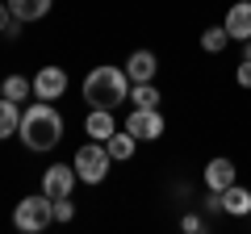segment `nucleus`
I'll return each mask as SVG.
<instances>
[{
	"instance_id": "obj_24",
	"label": "nucleus",
	"mask_w": 251,
	"mask_h": 234,
	"mask_svg": "<svg viewBox=\"0 0 251 234\" xmlns=\"http://www.w3.org/2000/svg\"><path fill=\"white\" fill-rule=\"evenodd\" d=\"M243 59H251V38H247V42H243Z\"/></svg>"
},
{
	"instance_id": "obj_16",
	"label": "nucleus",
	"mask_w": 251,
	"mask_h": 234,
	"mask_svg": "<svg viewBox=\"0 0 251 234\" xmlns=\"http://www.w3.org/2000/svg\"><path fill=\"white\" fill-rule=\"evenodd\" d=\"M0 96H9V100H17V105H25V100L34 96V80H25V75H4Z\"/></svg>"
},
{
	"instance_id": "obj_11",
	"label": "nucleus",
	"mask_w": 251,
	"mask_h": 234,
	"mask_svg": "<svg viewBox=\"0 0 251 234\" xmlns=\"http://www.w3.org/2000/svg\"><path fill=\"white\" fill-rule=\"evenodd\" d=\"M126 75H130V84H147L159 75V59H155V50H134L130 59H126Z\"/></svg>"
},
{
	"instance_id": "obj_14",
	"label": "nucleus",
	"mask_w": 251,
	"mask_h": 234,
	"mask_svg": "<svg viewBox=\"0 0 251 234\" xmlns=\"http://www.w3.org/2000/svg\"><path fill=\"white\" fill-rule=\"evenodd\" d=\"M17 130H21V105H17V100H9V96H0V142L13 138Z\"/></svg>"
},
{
	"instance_id": "obj_9",
	"label": "nucleus",
	"mask_w": 251,
	"mask_h": 234,
	"mask_svg": "<svg viewBox=\"0 0 251 234\" xmlns=\"http://www.w3.org/2000/svg\"><path fill=\"white\" fill-rule=\"evenodd\" d=\"M63 92H67V71L63 67H42V71L34 75V96L38 100H59Z\"/></svg>"
},
{
	"instance_id": "obj_2",
	"label": "nucleus",
	"mask_w": 251,
	"mask_h": 234,
	"mask_svg": "<svg viewBox=\"0 0 251 234\" xmlns=\"http://www.w3.org/2000/svg\"><path fill=\"white\" fill-rule=\"evenodd\" d=\"M84 105L88 109H117L130 100V75L126 67H113V63H100L84 75Z\"/></svg>"
},
{
	"instance_id": "obj_18",
	"label": "nucleus",
	"mask_w": 251,
	"mask_h": 234,
	"mask_svg": "<svg viewBox=\"0 0 251 234\" xmlns=\"http://www.w3.org/2000/svg\"><path fill=\"white\" fill-rule=\"evenodd\" d=\"M226 46H230L226 25H205V29H201V50H205V54H222Z\"/></svg>"
},
{
	"instance_id": "obj_22",
	"label": "nucleus",
	"mask_w": 251,
	"mask_h": 234,
	"mask_svg": "<svg viewBox=\"0 0 251 234\" xmlns=\"http://www.w3.org/2000/svg\"><path fill=\"white\" fill-rule=\"evenodd\" d=\"M201 209H205L209 217H218V213H226V209H222V192H209V197H205V205H201Z\"/></svg>"
},
{
	"instance_id": "obj_23",
	"label": "nucleus",
	"mask_w": 251,
	"mask_h": 234,
	"mask_svg": "<svg viewBox=\"0 0 251 234\" xmlns=\"http://www.w3.org/2000/svg\"><path fill=\"white\" fill-rule=\"evenodd\" d=\"M13 25V9H9V0H0V34Z\"/></svg>"
},
{
	"instance_id": "obj_10",
	"label": "nucleus",
	"mask_w": 251,
	"mask_h": 234,
	"mask_svg": "<svg viewBox=\"0 0 251 234\" xmlns=\"http://www.w3.org/2000/svg\"><path fill=\"white\" fill-rule=\"evenodd\" d=\"M84 134L97 138V142H109V138L117 134V117H113V109H88V117H84Z\"/></svg>"
},
{
	"instance_id": "obj_19",
	"label": "nucleus",
	"mask_w": 251,
	"mask_h": 234,
	"mask_svg": "<svg viewBox=\"0 0 251 234\" xmlns=\"http://www.w3.org/2000/svg\"><path fill=\"white\" fill-rule=\"evenodd\" d=\"M54 222H75V201L72 197H54Z\"/></svg>"
},
{
	"instance_id": "obj_21",
	"label": "nucleus",
	"mask_w": 251,
	"mask_h": 234,
	"mask_svg": "<svg viewBox=\"0 0 251 234\" xmlns=\"http://www.w3.org/2000/svg\"><path fill=\"white\" fill-rule=\"evenodd\" d=\"M234 84H239V88H251V59H239V67H234Z\"/></svg>"
},
{
	"instance_id": "obj_13",
	"label": "nucleus",
	"mask_w": 251,
	"mask_h": 234,
	"mask_svg": "<svg viewBox=\"0 0 251 234\" xmlns=\"http://www.w3.org/2000/svg\"><path fill=\"white\" fill-rule=\"evenodd\" d=\"M105 146H109V155H113V163H130V159H134V151H138V138L122 126V130H117V134L109 138Z\"/></svg>"
},
{
	"instance_id": "obj_5",
	"label": "nucleus",
	"mask_w": 251,
	"mask_h": 234,
	"mask_svg": "<svg viewBox=\"0 0 251 234\" xmlns=\"http://www.w3.org/2000/svg\"><path fill=\"white\" fill-rule=\"evenodd\" d=\"M126 130H130L138 142H159L163 130H168V121H163L159 109H130V117H126Z\"/></svg>"
},
{
	"instance_id": "obj_6",
	"label": "nucleus",
	"mask_w": 251,
	"mask_h": 234,
	"mask_svg": "<svg viewBox=\"0 0 251 234\" xmlns=\"http://www.w3.org/2000/svg\"><path fill=\"white\" fill-rule=\"evenodd\" d=\"M75 180H80V176H75V163H54V167H46L42 171V192L46 197H72L75 192Z\"/></svg>"
},
{
	"instance_id": "obj_17",
	"label": "nucleus",
	"mask_w": 251,
	"mask_h": 234,
	"mask_svg": "<svg viewBox=\"0 0 251 234\" xmlns=\"http://www.w3.org/2000/svg\"><path fill=\"white\" fill-rule=\"evenodd\" d=\"M159 88H155V80H147V84H130V105L134 109H159Z\"/></svg>"
},
{
	"instance_id": "obj_8",
	"label": "nucleus",
	"mask_w": 251,
	"mask_h": 234,
	"mask_svg": "<svg viewBox=\"0 0 251 234\" xmlns=\"http://www.w3.org/2000/svg\"><path fill=\"white\" fill-rule=\"evenodd\" d=\"M222 25H226V34H230V42L243 46V42L251 38V0H234L230 9H226Z\"/></svg>"
},
{
	"instance_id": "obj_4",
	"label": "nucleus",
	"mask_w": 251,
	"mask_h": 234,
	"mask_svg": "<svg viewBox=\"0 0 251 234\" xmlns=\"http://www.w3.org/2000/svg\"><path fill=\"white\" fill-rule=\"evenodd\" d=\"M75 176H80V184H105L109 176V163H113V155H109L105 142H97V138H88V142L75 151Z\"/></svg>"
},
{
	"instance_id": "obj_3",
	"label": "nucleus",
	"mask_w": 251,
	"mask_h": 234,
	"mask_svg": "<svg viewBox=\"0 0 251 234\" xmlns=\"http://www.w3.org/2000/svg\"><path fill=\"white\" fill-rule=\"evenodd\" d=\"M54 222V201L46 192H34V197H21L17 209H13V226L25 234H42L46 226Z\"/></svg>"
},
{
	"instance_id": "obj_7",
	"label": "nucleus",
	"mask_w": 251,
	"mask_h": 234,
	"mask_svg": "<svg viewBox=\"0 0 251 234\" xmlns=\"http://www.w3.org/2000/svg\"><path fill=\"white\" fill-rule=\"evenodd\" d=\"M201 176H205V188H209V192H226L234 180H239V167H234V159L218 155V159L205 163V171H201Z\"/></svg>"
},
{
	"instance_id": "obj_15",
	"label": "nucleus",
	"mask_w": 251,
	"mask_h": 234,
	"mask_svg": "<svg viewBox=\"0 0 251 234\" xmlns=\"http://www.w3.org/2000/svg\"><path fill=\"white\" fill-rule=\"evenodd\" d=\"M50 4L54 0H9V9H13L17 21H42L50 13Z\"/></svg>"
},
{
	"instance_id": "obj_1",
	"label": "nucleus",
	"mask_w": 251,
	"mask_h": 234,
	"mask_svg": "<svg viewBox=\"0 0 251 234\" xmlns=\"http://www.w3.org/2000/svg\"><path fill=\"white\" fill-rule=\"evenodd\" d=\"M17 138L29 146V151H54L59 146V138H63V117H59V109L50 105V100H38V105H25L21 109V130H17Z\"/></svg>"
},
{
	"instance_id": "obj_12",
	"label": "nucleus",
	"mask_w": 251,
	"mask_h": 234,
	"mask_svg": "<svg viewBox=\"0 0 251 234\" xmlns=\"http://www.w3.org/2000/svg\"><path fill=\"white\" fill-rule=\"evenodd\" d=\"M222 209H226V217H247L251 213V188H243V184L234 180L230 188L222 192Z\"/></svg>"
},
{
	"instance_id": "obj_20",
	"label": "nucleus",
	"mask_w": 251,
	"mask_h": 234,
	"mask_svg": "<svg viewBox=\"0 0 251 234\" xmlns=\"http://www.w3.org/2000/svg\"><path fill=\"white\" fill-rule=\"evenodd\" d=\"M180 230H184V234H205L209 222H205L201 213H184V217H180Z\"/></svg>"
}]
</instances>
